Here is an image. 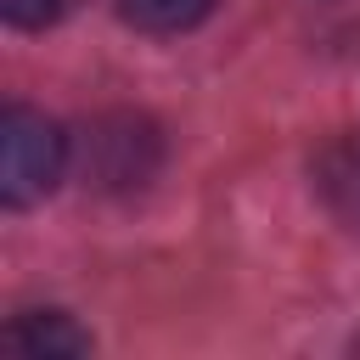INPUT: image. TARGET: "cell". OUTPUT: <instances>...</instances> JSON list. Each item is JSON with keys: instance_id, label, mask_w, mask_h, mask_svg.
Masks as SVG:
<instances>
[{"instance_id": "obj_1", "label": "cell", "mask_w": 360, "mask_h": 360, "mask_svg": "<svg viewBox=\"0 0 360 360\" xmlns=\"http://www.w3.org/2000/svg\"><path fill=\"white\" fill-rule=\"evenodd\" d=\"M62 163H68V135L45 112L6 107V118H0V197L11 208L39 202L62 180Z\"/></svg>"}, {"instance_id": "obj_2", "label": "cell", "mask_w": 360, "mask_h": 360, "mask_svg": "<svg viewBox=\"0 0 360 360\" xmlns=\"http://www.w3.org/2000/svg\"><path fill=\"white\" fill-rule=\"evenodd\" d=\"M6 349L22 360H56V354H90V332L73 326L62 309H22L6 326Z\"/></svg>"}, {"instance_id": "obj_3", "label": "cell", "mask_w": 360, "mask_h": 360, "mask_svg": "<svg viewBox=\"0 0 360 360\" xmlns=\"http://www.w3.org/2000/svg\"><path fill=\"white\" fill-rule=\"evenodd\" d=\"M321 191H326V202L343 219L360 225V135L326 146V158H321Z\"/></svg>"}, {"instance_id": "obj_4", "label": "cell", "mask_w": 360, "mask_h": 360, "mask_svg": "<svg viewBox=\"0 0 360 360\" xmlns=\"http://www.w3.org/2000/svg\"><path fill=\"white\" fill-rule=\"evenodd\" d=\"M118 11L146 34H180V28H197L214 11V0H118Z\"/></svg>"}, {"instance_id": "obj_5", "label": "cell", "mask_w": 360, "mask_h": 360, "mask_svg": "<svg viewBox=\"0 0 360 360\" xmlns=\"http://www.w3.org/2000/svg\"><path fill=\"white\" fill-rule=\"evenodd\" d=\"M68 6L73 0H0L11 28H51L56 17H68Z\"/></svg>"}]
</instances>
